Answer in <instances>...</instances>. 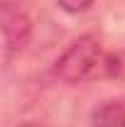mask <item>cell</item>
<instances>
[{
	"instance_id": "cell-2",
	"label": "cell",
	"mask_w": 125,
	"mask_h": 127,
	"mask_svg": "<svg viewBox=\"0 0 125 127\" xmlns=\"http://www.w3.org/2000/svg\"><path fill=\"white\" fill-rule=\"evenodd\" d=\"M32 39V22L22 10H15L10 5L2 7V51L5 61H12L20 56Z\"/></svg>"
},
{
	"instance_id": "cell-5",
	"label": "cell",
	"mask_w": 125,
	"mask_h": 127,
	"mask_svg": "<svg viewBox=\"0 0 125 127\" xmlns=\"http://www.w3.org/2000/svg\"><path fill=\"white\" fill-rule=\"evenodd\" d=\"M93 2L96 0H57V5L62 7L64 12H69V15H81V12H86Z\"/></svg>"
},
{
	"instance_id": "cell-1",
	"label": "cell",
	"mask_w": 125,
	"mask_h": 127,
	"mask_svg": "<svg viewBox=\"0 0 125 127\" xmlns=\"http://www.w3.org/2000/svg\"><path fill=\"white\" fill-rule=\"evenodd\" d=\"M106 49L96 34H83L74 39L64 54L54 64V73L62 83L76 86L88 78H96L98 73L103 76V64H106Z\"/></svg>"
},
{
	"instance_id": "cell-4",
	"label": "cell",
	"mask_w": 125,
	"mask_h": 127,
	"mask_svg": "<svg viewBox=\"0 0 125 127\" xmlns=\"http://www.w3.org/2000/svg\"><path fill=\"white\" fill-rule=\"evenodd\" d=\"M103 76L106 78H115V81H125V49H118V51H108L106 54Z\"/></svg>"
},
{
	"instance_id": "cell-3",
	"label": "cell",
	"mask_w": 125,
	"mask_h": 127,
	"mask_svg": "<svg viewBox=\"0 0 125 127\" xmlns=\"http://www.w3.org/2000/svg\"><path fill=\"white\" fill-rule=\"evenodd\" d=\"M91 127H125V98H108L91 112Z\"/></svg>"
},
{
	"instance_id": "cell-6",
	"label": "cell",
	"mask_w": 125,
	"mask_h": 127,
	"mask_svg": "<svg viewBox=\"0 0 125 127\" xmlns=\"http://www.w3.org/2000/svg\"><path fill=\"white\" fill-rule=\"evenodd\" d=\"M17 127H39L37 122H22V125H17Z\"/></svg>"
}]
</instances>
